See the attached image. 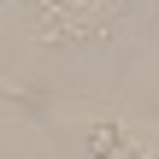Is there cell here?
I'll use <instances>...</instances> for the list:
<instances>
[{
	"label": "cell",
	"mask_w": 159,
	"mask_h": 159,
	"mask_svg": "<svg viewBox=\"0 0 159 159\" xmlns=\"http://www.w3.org/2000/svg\"><path fill=\"white\" fill-rule=\"evenodd\" d=\"M89 148H94V159H136L124 142H112V130H94V142H89Z\"/></svg>",
	"instance_id": "1"
}]
</instances>
